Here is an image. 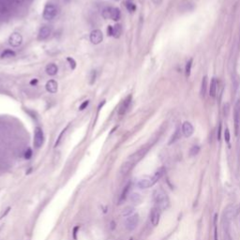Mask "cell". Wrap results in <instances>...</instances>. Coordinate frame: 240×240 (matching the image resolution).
I'll list each match as a JSON object with an SVG mask.
<instances>
[{
	"mask_svg": "<svg viewBox=\"0 0 240 240\" xmlns=\"http://www.w3.org/2000/svg\"><path fill=\"white\" fill-rule=\"evenodd\" d=\"M153 198L156 205H157V207L160 210L167 208L168 205H169V200H168L166 193L163 191L156 190L153 194Z\"/></svg>",
	"mask_w": 240,
	"mask_h": 240,
	"instance_id": "cell-1",
	"label": "cell"
},
{
	"mask_svg": "<svg viewBox=\"0 0 240 240\" xmlns=\"http://www.w3.org/2000/svg\"><path fill=\"white\" fill-rule=\"evenodd\" d=\"M102 16L105 19H112L114 21H118L121 17V12L117 8H106L102 11Z\"/></svg>",
	"mask_w": 240,
	"mask_h": 240,
	"instance_id": "cell-2",
	"label": "cell"
},
{
	"mask_svg": "<svg viewBox=\"0 0 240 240\" xmlns=\"http://www.w3.org/2000/svg\"><path fill=\"white\" fill-rule=\"evenodd\" d=\"M43 18L45 20H53L57 15V9L54 4H47L43 10Z\"/></svg>",
	"mask_w": 240,
	"mask_h": 240,
	"instance_id": "cell-3",
	"label": "cell"
},
{
	"mask_svg": "<svg viewBox=\"0 0 240 240\" xmlns=\"http://www.w3.org/2000/svg\"><path fill=\"white\" fill-rule=\"evenodd\" d=\"M148 151V146H144L142 147L141 149H139L138 151H136L134 154H132L131 157H128V159L127 160L129 163H131L133 166L138 162V161L144 157V156L146 154V152Z\"/></svg>",
	"mask_w": 240,
	"mask_h": 240,
	"instance_id": "cell-4",
	"label": "cell"
},
{
	"mask_svg": "<svg viewBox=\"0 0 240 240\" xmlns=\"http://www.w3.org/2000/svg\"><path fill=\"white\" fill-rule=\"evenodd\" d=\"M139 223V216L137 214H132L131 216L127 217L125 219V227L128 231H133Z\"/></svg>",
	"mask_w": 240,
	"mask_h": 240,
	"instance_id": "cell-5",
	"label": "cell"
},
{
	"mask_svg": "<svg viewBox=\"0 0 240 240\" xmlns=\"http://www.w3.org/2000/svg\"><path fill=\"white\" fill-rule=\"evenodd\" d=\"M44 136H43V131L40 127H37L35 128V133H34V146L36 148H40L42 144H43Z\"/></svg>",
	"mask_w": 240,
	"mask_h": 240,
	"instance_id": "cell-6",
	"label": "cell"
},
{
	"mask_svg": "<svg viewBox=\"0 0 240 240\" xmlns=\"http://www.w3.org/2000/svg\"><path fill=\"white\" fill-rule=\"evenodd\" d=\"M233 121H235V131L236 135L238 134L239 125H240V100H237L235 106V112H233Z\"/></svg>",
	"mask_w": 240,
	"mask_h": 240,
	"instance_id": "cell-7",
	"label": "cell"
},
{
	"mask_svg": "<svg viewBox=\"0 0 240 240\" xmlns=\"http://www.w3.org/2000/svg\"><path fill=\"white\" fill-rule=\"evenodd\" d=\"M102 40H103V35L100 29H95L91 32V34H90V41L93 44H99L102 41Z\"/></svg>",
	"mask_w": 240,
	"mask_h": 240,
	"instance_id": "cell-8",
	"label": "cell"
},
{
	"mask_svg": "<svg viewBox=\"0 0 240 240\" xmlns=\"http://www.w3.org/2000/svg\"><path fill=\"white\" fill-rule=\"evenodd\" d=\"M23 41V37L19 33H13L11 34L9 38V43L12 47H18L20 46Z\"/></svg>",
	"mask_w": 240,
	"mask_h": 240,
	"instance_id": "cell-9",
	"label": "cell"
},
{
	"mask_svg": "<svg viewBox=\"0 0 240 240\" xmlns=\"http://www.w3.org/2000/svg\"><path fill=\"white\" fill-rule=\"evenodd\" d=\"M131 99H132L131 95H128V96L127 97V98H126L124 100H123V102L121 103V105H120V107H119V109H118V114H119L120 115L126 114V112L128 111V109L129 105H131Z\"/></svg>",
	"mask_w": 240,
	"mask_h": 240,
	"instance_id": "cell-10",
	"label": "cell"
},
{
	"mask_svg": "<svg viewBox=\"0 0 240 240\" xmlns=\"http://www.w3.org/2000/svg\"><path fill=\"white\" fill-rule=\"evenodd\" d=\"M160 218V210L158 207H154V208H152L150 214V220L153 226H157L159 224Z\"/></svg>",
	"mask_w": 240,
	"mask_h": 240,
	"instance_id": "cell-11",
	"label": "cell"
},
{
	"mask_svg": "<svg viewBox=\"0 0 240 240\" xmlns=\"http://www.w3.org/2000/svg\"><path fill=\"white\" fill-rule=\"evenodd\" d=\"M182 132H183L185 137H191V136L194 132V128L191 125V123L188 122V121H186V122L183 123V125H182Z\"/></svg>",
	"mask_w": 240,
	"mask_h": 240,
	"instance_id": "cell-12",
	"label": "cell"
},
{
	"mask_svg": "<svg viewBox=\"0 0 240 240\" xmlns=\"http://www.w3.org/2000/svg\"><path fill=\"white\" fill-rule=\"evenodd\" d=\"M51 32H52L51 27H47V25H44V27H42L40 29V31H38V40H41V41L46 40V38L50 36Z\"/></svg>",
	"mask_w": 240,
	"mask_h": 240,
	"instance_id": "cell-13",
	"label": "cell"
},
{
	"mask_svg": "<svg viewBox=\"0 0 240 240\" xmlns=\"http://www.w3.org/2000/svg\"><path fill=\"white\" fill-rule=\"evenodd\" d=\"M153 185H154V183L152 182L151 178H142L137 182V187L142 190L148 189V188H150Z\"/></svg>",
	"mask_w": 240,
	"mask_h": 240,
	"instance_id": "cell-14",
	"label": "cell"
},
{
	"mask_svg": "<svg viewBox=\"0 0 240 240\" xmlns=\"http://www.w3.org/2000/svg\"><path fill=\"white\" fill-rule=\"evenodd\" d=\"M132 168H133V165L131 163H129L128 160H126L120 168V173H121V174H123V176H126V174H128L129 172H131Z\"/></svg>",
	"mask_w": 240,
	"mask_h": 240,
	"instance_id": "cell-15",
	"label": "cell"
},
{
	"mask_svg": "<svg viewBox=\"0 0 240 240\" xmlns=\"http://www.w3.org/2000/svg\"><path fill=\"white\" fill-rule=\"evenodd\" d=\"M46 90L50 93H55L57 91V83L55 80H50L46 83Z\"/></svg>",
	"mask_w": 240,
	"mask_h": 240,
	"instance_id": "cell-16",
	"label": "cell"
},
{
	"mask_svg": "<svg viewBox=\"0 0 240 240\" xmlns=\"http://www.w3.org/2000/svg\"><path fill=\"white\" fill-rule=\"evenodd\" d=\"M217 87H218V82L216 80V78H213L210 83V86H209V95L212 98H214L217 94Z\"/></svg>",
	"mask_w": 240,
	"mask_h": 240,
	"instance_id": "cell-17",
	"label": "cell"
},
{
	"mask_svg": "<svg viewBox=\"0 0 240 240\" xmlns=\"http://www.w3.org/2000/svg\"><path fill=\"white\" fill-rule=\"evenodd\" d=\"M57 71H58V68L55 64H53V63H51L49 65H47V67H46V72L47 74L51 75V76H54L57 73Z\"/></svg>",
	"mask_w": 240,
	"mask_h": 240,
	"instance_id": "cell-18",
	"label": "cell"
},
{
	"mask_svg": "<svg viewBox=\"0 0 240 240\" xmlns=\"http://www.w3.org/2000/svg\"><path fill=\"white\" fill-rule=\"evenodd\" d=\"M121 33H122V27L117 24L113 27V36L114 38H119L121 36Z\"/></svg>",
	"mask_w": 240,
	"mask_h": 240,
	"instance_id": "cell-19",
	"label": "cell"
},
{
	"mask_svg": "<svg viewBox=\"0 0 240 240\" xmlns=\"http://www.w3.org/2000/svg\"><path fill=\"white\" fill-rule=\"evenodd\" d=\"M163 173H164V169H163V168H160V169H159L157 172L155 173L154 176H152V178H151V179H152V182L155 184L156 182H157V181H159V179H160L161 176H162Z\"/></svg>",
	"mask_w": 240,
	"mask_h": 240,
	"instance_id": "cell-20",
	"label": "cell"
},
{
	"mask_svg": "<svg viewBox=\"0 0 240 240\" xmlns=\"http://www.w3.org/2000/svg\"><path fill=\"white\" fill-rule=\"evenodd\" d=\"M125 5H126L127 10H128L129 12H133V11H135V10H136V5H135V3L132 1V0H126Z\"/></svg>",
	"mask_w": 240,
	"mask_h": 240,
	"instance_id": "cell-21",
	"label": "cell"
},
{
	"mask_svg": "<svg viewBox=\"0 0 240 240\" xmlns=\"http://www.w3.org/2000/svg\"><path fill=\"white\" fill-rule=\"evenodd\" d=\"M206 88H207V77L205 76L203 78V81H202V87H201V95H202L203 97H205V95Z\"/></svg>",
	"mask_w": 240,
	"mask_h": 240,
	"instance_id": "cell-22",
	"label": "cell"
},
{
	"mask_svg": "<svg viewBox=\"0 0 240 240\" xmlns=\"http://www.w3.org/2000/svg\"><path fill=\"white\" fill-rule=\"evenodd\" d=\"M133 213H134L133 207L128 206V207H126V208L123 209V211H122V215L124 216V217H128V216H131Z\"/></svg>",
	"mask_w": 240,
	"mask_h": 240,
	"instance_id": "cell-23",
	"label": "cell"
},
{
	"mask_svg": "<svg viewBox=\"0 0 240 240\" xmlns=\"http://www.w3.org/2000/svg\"><path fill=\"white\" fill-rule=\"evenodd\" d=\"M14 56H15V53L11 50H5L1 55L2 58H9V57H14Z\"/></svg>",
	"mask_w": 240,
	"mask_h": 240,
	"instance_id": "cell-24",
	"label": "cell"
},
{
	"mask_svg": "<svg viewBox=\"0 0 240 240\" xmlns=\"http://www.w3.org/2000/svg\"><path fill=\"white\" fill-rule=\"evenodd\" d=\"M131 200L132 201L134 204H139L142 201V197H141L140 194H138V193H132L131 195Z\"/></svg>",
	"mask_w": 240,
	"mask_h": 240,
	"instance_id": "cell-25",
	"label": "cell"
},
{
	"mask_svg": "<svg viewBox=\"0 0 240 240\" xmlns=\"http://www.w3.org/2000/svg\"><path fill=\"white\" fill-rule=\"evenodd\" d=\"M179 138H180V129L177 128L176 131V132H174V134L172 136V138H171V140L169 142V145H171V144H173V143H174L176 141H177Z\"/></svg>",
	"mask_w": 240,
	"mask_h": 240,
	"instance_id": "cell-26",
	"label": "cell"
},
{
	"mask_svg": "<svg viewBox=\"0 0 240 240\" xmlns=\"http://www.w3.org/2000/svg\"><path fill=\"white\" fill-rule=\"evenodd\" d=\"M129 187H131V184H129V183L125 187V189H124V191H123V192H122V194H121V197H120V199H119V202H122L123 200H125V198H126V196H127V193H128V190H129Z\"/></svg>",
	"mask_w": 240,
	"mask_h": 240,
	"instance_id": "cell-27",
	"label": "cell"
},
{
	"mask_svg": "<svg viewBox=\"0 0 240 240\" xmlns=\"http://www.w3.org/2000/svg\"><path fill=\"white\" fill-rule=\"evenodd\" d=\"M191 66H192V59H190L187 62V65H186V75L187 76H190V74H191Z\"/></svg>",
	"mask_w": 240,
	"mask_h": 240,
	"instance_id": "cell-28",
	"label": "cell"
},
{
	"mask_svg": "<svg viewBox=\"0 0 240 240\" xmlns=\"http://www.w3.org/2000/svg\"><path fill=\"white\" fill-rule=\"evenodd\" d=\"M217 218L218 215H215L214 218V240H218V228H217Z\"/></svg>",
	"mask_w": 240,
	"mask_h": 240,
	"instance_id": "cell-29",
	"label": "cell"
},
{
	"mask_svg": "<svg viewBox=\"0 0 240 240\" xmlns=\"http://www.w3.org/2000/svg\"><path fill=\"white\" fill-rule=\"evenodd\" d=\"M199 151H200V147L199 146H197V145H194V146H192L191 148V150H190V155L191 156H196L198 153H199Z\"/></svg>",
	"mask_w": 240,
	"mask_h": 240,
	"instance_id": "cell-30",
	"label": "cell"
},
{
	"mask_svg": "<svg viewBox=\"0 0 240 240\" xmlns=\"http://www.w3.org/2000/svg\"><path fill=\"white\" fill-rule=\"evenodd\" d=\"M230 138H231V136H230L229 129L228 128H225V131H224V139H225L226 143H228V144H229V142H230Z\"/></svg>",
	"mask_w": 240,
	"mask_h": 240,
	"instance_id": "cell-31",
	"label": "cell"
},
{
	"mask_svg": "<svg viewBox=\"0 0 240 240\" xmlns=\"http://www.w3.org/2000/svg\"><path fill=\"white\" fill-rule=\"evenodd\" d=\"M67 60L69 62V66H70V68L71 69H75V67H76V62L74 61V59H72V58H70V57H68L67 58Z\"/></svg>",
	"mask_w": 240,
	"mask_h": 240,
	"instance_id": "cell-32",
	"label": "cell"
},
{
	"mask_svg": "<svg viewBox=\"0 0 240 240\" xmlns=\"http://www.w3.org/2000/svg\"><path fill=\"white\" fill-rule=\"evenodd\" d=\"M88 104H89V100H86V101H83V102L82 103V104L80 105V108H79V109L81 110V111H83V110H85V109L87 107V105H88Z\"/></svg>",
	"mask_w": 240,
	"mask_h": 240,
	"instance_id": "cell-33",
	"label": "cell"
},
{
	"mask_svg": "<svg viewBox=\"0 0 240 240\" xmlns=\"http://www.w3.org/2000/svg\"><path fill=\"white\" fill-rule=\"evenodd\" d=\"M90 83H92L95 82V80H96V70H92V72H91V76H90Z\"/></svg>",
	"mask_w": 240,
	"mask_h": 240,
	"instance_id": "cell-34",
	"label": "cell"
},
{
	"mask_svg": "<svg viewBox=\"0 0 240 240\" xmlns=\"http://www.w3.org/2000/svg\"><path fill=\"white\" fill-rule=\"evenodd\" d=\"M107 33H108V36H113V27L109 25V27L107 29Z\"/></svg>",
	"mask_w": 240,
	"mask_h": 240,
	"instance_id": "cell-35",
	"label": "cell"
},
{
	"mask_svg": "<svg viewBox=\"0 0 240 240\" xmlns=\"http://www.w3.org/2000/svg\"><path fill=\"white\" fill-rule=\"evenodd\" d=\"M31 155H32V151L30 150V149H28V150L25 152V159H30Z\"/></svg>",
	"mask_w": 240,
	"mask_h": 240,
	"instance_id": "cell-36",
	"label": "cell"
},
{
	"mask_svg": "<svg viewBox=\"0 0 240 240\" xmlns=\"http://www.w3.org/2000/svg\"><path fill=\"white\" fill-rule=\"evenodd\" d=\"M37 83H38V80H37V79H34V80H32V81L30 82L31 85H36Z\"/></svg>",
	"mask_w": 240,
	"mask_h": 240,
	"instance_id": "cell-37",
	"label": "cell"
}]
</instances>
